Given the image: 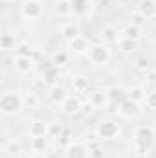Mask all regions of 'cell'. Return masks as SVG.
Here are the masks:
<instances>
[{
	"instance_id": "ba28073f",
	"label": "cell",
	"mask_w": 156,
	"mask_h": 158,
	"mask_svg": "<svg viewBox=\"0 0 156 158\" xmlns=\"http://www.w3.org/2000/svg\"><path fill=\"white\" fill-rule=\"evenodd\" d=\"M116 112H117V116H121V118L132 119V118H138L142 114V107H140V103H134L130 99H125L116 109Z\"/></svg>"
},
{
	"instance_id": "83f0119b",
	"label": "cell",
	"mask_w": 156,
	"mask_h": 158,
	"mask_svg": "<svg viewBox=\"0 0 156 158\" xmlns=\"http://www.w3.org/2000/svg\"><path fill=\"white\" fill-rule=\"evenodd\" d=\"M72 143H74V138H72V134L66 132V131H64V134H61V136L57 138V147L63 149V151H64L66 147H70Z\"/></svg>"
},
{
	"instance_id": "9a60e30c",
	"label": "cell",
	"mask_w": 156,
	"mask_h": 158,
	"mask_svg": "<svg viewBox=\"0 0 156 158\" xmlns=\"http://www.w3.org/2000/svg\"><path fill=\"white\" fill-rule=\"evenodd\" d=\"M59 31H61L63 40H66V42H72L76 37L81 35V30H79V26L76 24V22H63Z\"/></svg>"
},
{
	"instance_id": "3957f363",
	"label": "cell",
	"mask_w": 156,
	"mask_h": 158,
	"mask_svg": "<svg viewBox=\"0 0 156 158\" xmlns=\"http://www.w3.org/2000/svg\"><path fill=\"white\" fill-rule=\"evenodd\" d=\"M112 57V52H110V46L103 44V42H96V44H90L88 52H86V59L90 64L94 66H105Z\"/></svg>"
},
{
	"instance_id": "ac0fdd59",
	"label": "cell",
	"mask_w": 156,
	"mask_h": 158,
	"mask_svg": "<svg viewBox=\"0 0 156 158\" xmlns=\"http://www.w3.org/2000/svg\"><path fill=\"white\" fill-rule=\"evenodd\" d=\"M2 153H4V156L17 158L20 153H22V143H20L17 138H11V140H7V142L4 143V147H2Z\"/></svg>"
},
{
	"instance_id": "2e32d148",
	"label": "cell",
	"mask_w": 156,
	"mask_h": 158,
	"mask_svg": "<svg viewBox=\"0 0 156 158\" xmlns=\"http://www.w3.org/2000/svg\"><path fill=\"white\" fill-rule=\"evenodd\" d=\"M28 134L30 138H40V136H48V123L42 119H33L28 125Z\"/></svg>"
},
{
	"instance_id": "f1b7e54d",
	"label": "cell",
	"mask_w": 156,
	"mask_h": 158,
	"mask_svg": "<svg viewBox=\"0 0 156 158\" xmlns=\"http://www.w3.org/2000/svg\"><path fill=\"white\" fill-rule=\"evenodd\" d=\"M123 52H136L138 50V40H132V39H119V44H117Z\"/></svg>"
},
{
	"instance_id": "836d02e7",
	"label": "cell",
	"mask_w": 156,
	"mask_h": 158,
	"mask_svg": "<svg viewBox=\"0 0 156 158\" xmlns=\"http://www.w3.org/2000/svg\"><path fill=\"white\" fill-rule=\"evenodd\" d=\"M130 19H132V24H134V26H138V28H142V26L145 24V19H143L138 11H134V13L130 15Z\"/></svg>"
},
{
	"instance_id": "277c9868",
	"label": "cell",
	"mask_w": 156,
	"mask_h": 158,
	"mask_svg": "<svg viewBox=\"0 0 156 158\" xmlns=\"http://www.w3.org/2000/svg\"><path fill=\"white\" fill-rule=\"evenodd\" d=\"M121 134V127L116 119H101L96 125V138L99 142H110L116 140Z\"/></svg>"
},
{
	"instance_id": "f546056e",
	"label": "cell",
	"mask_w": 156,
	"mask_h": 158,
	"mask_svg": "<svg viewBox=\"0 0 156 158\" xmlns=\"http://www.w3.org/2000/svg\"><path fill=\"white\" fill-rule=\"evenodd\" d=\"M134 68L136 70H142V72H147L149 70V59L147 57H138L134 61Z\"/></svg>"
},
{
	"instance_id": "7402d4cb",
	"label": "cell",
	"mask_w": 156,
	"mask_h": 158,
	"mask_svg": "<svg viewBox=\"0 0 156 158\" xmlns=\"http://www.w3.org/2000/svg\"><path fill=\"white\" fill-rule=\"evenodd\" d=\"M0 48L4 52H13L17 48V37L13 33H7V31L2 33V37H0Z\"/></svg>"
},
{
	"instance_id": "30bf717a",
	"label": "cell",
	"mask_w": 156,
	"mask_h": 158,
	"mask_svg": "<svg viewBox=\"0 0 156 158\" xmlns=\"http://www.w3.org/2000/svg\"><path fill=\"white\" fill-rule=\"evenodd\" d=\"M64 156L66 158H90V147L86 143L74 142L70 147L64 149Z\"/></svg>"
},
{
	"instance_id": "5b68a950",
	"label": "cell",
	"mask_w": 156,
	"mask_h": 158,
	"mask_svg": "<svg viewBox=\"0 0 156 158\" xmlns=\"http://www.w3.org/2000/svg\"><path fill=\"white\" fill-rule=\"evenodd\" d=\"M44 15L42 0H24L20 6V17L26 20H37Z\"/></svg>"
},
{
	"instance_id": "d590c367",
	"label": "cell",
	"mask_w": 156,
	"mask_h": 158,
	"mask_svg": "<svg viewBox=\"0 0 156 158\" xmlns=\"http://www.w3.org/2000/svg\"><path fill=\"white\" fill-rule=\"evenodd\" d=\"M2 2H4V4H13L15 0H2Z\"/></svg>"
},
{
	"instance_id": "6da1fadb",
	"label": "cell",
	"mask_w": 156,
	"mask_h": 158,
	"mask_svg": "<svg viewBox=\"0 0 156 158\" xmlns=\"http://www.w3.org/2000/svg\"><path fill=\"white\" fill-rule=\"evenodd\" d=\"M132 147L138 155H149L156 147V131L151 125H138L132 132Z\"/></svg>"
},
{
	"instance_id": "52a82bcc",
	"label": "cell",
	"mask_w": 156,
	"mask_h": 158,
	"mask_svg": "<svg viewBox=\"0 0 156 158\" xmlns=\"http://www.w3.org/2000/svg\"><path fill=\"white\" fill-rule=\"evenodd\" d=\"M59 107H61V112L64 116H77L79 112H83V103H81V99H79L76 94L74 96L70 94Z\"/></svg>"
},
{
	"instance_id": "e0dca14e",
	"label": "cell",
	"mask_w": 156,
	"mask_h": 158,
	"mask_svg": "<svg viewBox=\"0 0 156 158\" xmlns=\"http://www.w3.org/2000/svg\"><path fill=\"white\" fill-rule=\"evenodd\" d=\"M147 90L142 86V85H134V86H130V88H127V99H130V101H134V103H145V99H147Z\"/></svg>"
},
{
	"instance_id": "7a4b0ae2",
	"label": "cell",
	"mask_w": 156,
	"mask_h": 158,
	"mask_svg": "<svg viewBox=\"0 0 156 158\" xmlns=\"http://www.w3.org/2000/svg\"><path fill=\"white\" fill-rule=\"evenodd\" d=\"M24 109V94L18 90H6L0 96V112L4 116H17Z\"/></svg>"
},
{
	"instance_id": "d4e9b609",
	"label": "cell",
	"mask_w": 156,
	"mask_h": 158,
	"mask_svg": "<svg viewBox=\"0 0 156 158\" xmlns=\"http://www.w3.org/2000/svg\"><path fill=\"white\" fill-rule=\"evenodd\" d=\"M61 134H64V127L61 121L53 119V121H48V138H59Z\"/></svg>"
},
{
	"instance_id": "8d00e7d4",
	"label": "cell",
	"mask_w": 156,
	"mask_h": 158,
	"mask_svg": "<svg viewBox=\"0 0 156 158\" xmlns=\"http://www.w3.org/2000/svg\"><path fill=\"white\" fill-rule=\"evenodd\" d=\"M66 2H70V0H66Z\"/></svg>"
},
{
	"instance_id": "ffe728a7",
	"label": "cell",
	"mask_w": 156,
	"mask_h": 158,
	"mask_svg": "<svg viewBox=\"0 0 156 158\" xmlns=\"http://www.w3.org/2000/svg\"><path fill=\"white\" fill-rule=\"evenodd\" d=\"M53 11H55V15H57L59 19H68V17L74 15V9H72L70 2H66V0H57Z\"/></svg>"
},
{
	"instance_id": "484cf974",
	"label": "cell",
	"mask_w": 156,
	"mask_h": 158,
	"mask_svg": "<svg viewBox=\"0 0 156 158\" xmlns=\"http://www.w3.org/2000/svg\"><path fill=\"white\" fill-rule=\"evenodd\" d=\"M72 85H74V92H76V94H84V92H88V79L74 77Z\"/></svg>"
},
{
	"instance_id": "1f68e13d",
	"label": "cell",
	"mask_w": 156,
	"mask_h": 158,
	"mask_svg": "<svg viewBox=\"0 0 156 158\" xmlns=\"http://www.w3.org/2000/svg\"><path fill=\"white\" fill-rule=\"evenodd\" d=\"M103 156H105V151L99 147V143L90 145V158H103Z\"/></svg>"
},
{
	"instance_id": "44dd1931",
	"label": "cell",
	"mask_w": 156,
	"mask_h": 158,
	"mask_svg": "<svg viewBox=\"0 0 156 158\" xmlns=\"http://www.w3.org/2000/svg\"><path fill=\"white\" fill-rule=\"evenodd\" d=\"M30 149H31L33 153H48V149H50V138H48V136L31 138V142H30Z\"/></svg>"
},
{
	"instance_id": "8fae6325",
	"label": "cell",
	"mask_w": 156,
	"mask_h": 158,
	"mask_svg": "<svg viewBox=\"0 0 156 158\" xmlns=\"http://www.w3.org/2000/svg\"><path fill=\"white\" fill-rule=\"evenodd\" d=\"M119 39H121V33L117 31L114 26H105V28H101V31H99V42H103V44H107V46L119 44Z\"/></svg>"
},
{
	"instance_id": "7c38bea8",
	"label": "cell",
	"mask_w": 156,
	"mask_h": 158,
	"mask_svg": "<svg viewBox=\"0 0 156 158\" xmlns=\"http://www.w3.org/2000/svg\"><path fill=\"white\" fill-rule=\"evenodd\" d=\"M107 94H109V101H110V107H119L125 99H127V90L119 85H112L107 88Z\"/></svg>"
},
{
	"instance_id": "603a6c76",
	"label": "cell",
	"mask_w": 156,
	"mask_h": 158,
	"mask_svg": "<svg viewBox=\"0 0 156 158\" xmlns=\"http://www.w3.org/2000/svg\"><path fill=\"white\" fill-rule=\"evenodd\" d=\"M70 6L74 9V15L84 17L90 9V0H70Z\"/></svg>"
},
{
	"instance_id": "4fadbf2b",
	"label": "cell",
	"mask_w": 156,
	"mask_h": 158,
	"mask_svg": "<svg viewBox=\"0 0 156 158\" xmlns=\"http://www.w3.org/2000/svg\"><path fill=\"white\" fill-rule=\"evenodd\" d=\"M68 96H70V94L66 92V88H64L63 85H59V83H55V85H51V86L48 88V99H50L53 105H61Z\"/></svg>"
},
{
	"instance_id": "d6986e66",
	"label": "cell",
	"mask_w": 156,
	"mask_h": 158,
	"mask_svg": "<svg viewBox=\"0 0 156 158\" xmlns=\"http://www.w3.org/2000/svg\"><path fill=\"white\" fill-rule=\"evenodd\" d=\"M68 46H70V50H72L74 53H86L88 48H90V42H88V39H86L84 35H79V37H76L72 42H68Z\"/></svg>"
},
{
	"instance_id": "4316f807",
	"label": "cell",
	"mask_w": 156,
	"mask_h": 158,
	"mask_svg": "<svg viewBox=\"0 0 156 158\" xmlns=\"http://www.w3.org/2000/svg\"><path fill=\"white\" fill-rule=\"evenodd\" d=\"M51 63H53L55 66H64V64L68 63V53H66V52H63V50L55 52V53L51 55Z\"/></svg>"
},
{
	"instance_id": "d6a6232c",
	"label": "cell",
	"mask_w": 156,
	"mask_h": 158,
	"mask_svg": "<svg viewBox=\"0 0 156 158\" xmlns=\"http://www.w3.org/2000/svg\"><path fill=\"white\" fill-rule=\"evenodd\" d=\"M145 105H147L149 109H153V110H156V90H153V92H149V94H147Z\"/></svg>"
},
{
	"instance_id": "e575fe53",
	"label": "cell",
	"mask_w": 156,
	"mask_h": 158,
	"mask_svg": "<svg viewBox=\"0 0 156 158\" xmlns=\"http://www.w3.org/2000/svg\"><path fill=\"white\" fill-rule=\"evenodd\" d=\"M31 158H48V153H33Z\"/></svg>"
},
{
	"instance_id": "f35d334b",
	"label": "cell",
	"mask_w": 156,
	"mask_h": 158,
	"mask_svg": "<svg viewBox=\"0 0 156 158\" xmlns=\"http://www.w3.org/2000/svg\"><path fill=\"white\" fill-rule=\"evenodd\" d=\"M17 158H18V156H17Z\"/></svg>"
},
{
	"instance_id": "5bb4252c",
	"label": "cell",
	"mask_w": 156,
	"mask_h": 158,
	"mask_svg": "<svg viewBox=\"0 0 156 158\" xmlns=\"http://www.w3.org/2000/svg\"><path fill=\"white\" fill-rule=\"evenodd\" d=\"M136 11H138L145 20H151V19L156 17V2L154 0H140Z\"/></svg>"
},
{
	"instance_id": "74e56055",
	"label": "cell",
	"mask_w": 156,
	"mask_h": 158,
	"mask_svg": "<svg viewBox=\"0 0 156 158\" xmlns=\"http://www.w3.org/2000/svg\"><path fill=\"white\" fill-rule=\"evenodd\" d=\"M154 72H156V70H154Z\"/></svg>"
},
{
	"instance_id": "8992f818",
	"label": "cell",
	"mask_w": 156,
	"mask_h": 158,
	"mask_svg": "<svg viewBox=\"0 0 156 158\" xmlns=\"http://www.w3.org/2000/svg\"><path fill=\"white\" fill-rule=\"evenodd\" d=\"M13 70L20 76L31 74L35 70V61L28 55V53H17L13 57Z\"/></svg>"
},
{
	"instance_id": "9c48e42d",
	"label": "cell",
	"mask_w": 156,
	"mask_h": 158,
	"mask_svg": "<svg viewBox=\"0 0 156 158\" xmlns=\"http://www.w3.org/2000/svg\"><path fill=\"white\" fill-rule=\"evenodd\" d=\"M88 103L97 109V110H105L110 107V101H109V94L107 90H94L88 94Z\"/></svg>"
},
{
	"instance_id": "cb8c5ba5",
	"label": "cell",
	"mask_w": 156,
	"mask_h": 158,
	"mask_svg": "<svg viewBox=\"0 0 156 158\" xmlns=\"http://www.w3.org/2000/svg\"><path fill=\"white\" fill-rule=\"evenodd\" d=\"M121 37H123V39L140 40V37H142V28H138V26H134V24H129V26H125V28H123Z\"/></svg>"
},
{
	"instance_id": "4dcf8cb0",
	"label": "cell",
	"mask_w": 156,
	"mask_h": 158,
	"mask_svg": "<svg viewBox=\"0 0 156 158\" xmlns=\"http://www.w3.org/2000/svg\"><path fill=\"white\" fill-rule=\"evenodd\" d=\"M37 103H39V98H37L35 94H26V96H24V107H28V109H35Z\"/></svg>"
}]
</instances>
